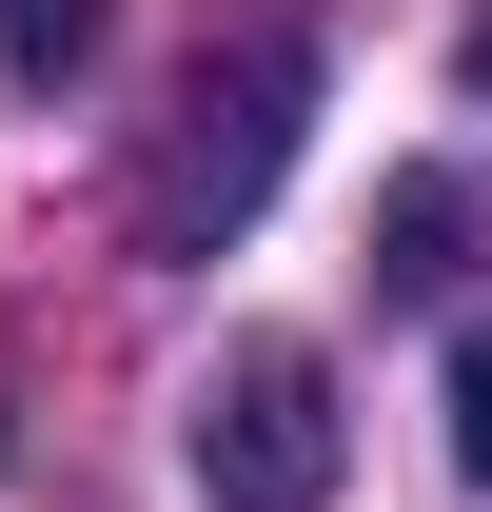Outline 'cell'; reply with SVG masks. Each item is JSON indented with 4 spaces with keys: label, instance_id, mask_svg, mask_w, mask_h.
Segmentation results:
<instances>
[{
    "label": "cell",
    "instance_id": "cell-1",
    "mask_svg": "<svg viewBox=\"0 0 492 512\" xmlns=\"http://www.w3.org/2000/svg\"><path fill=\"white\" fill-rule=\"evenodd\" d=\"M296 119H315V40H237V60H197L178 119L138 138V237H158V256H217L256 197H276Z\"/></svg>",
    "mask_w": 492,
    "mask_h": 512
},
{
    "label": "cell",
    "instance_id": "cell-2",
    "mask_svg": "<svg viewBox=\"0 0 492 512\" xmlns=\"http://www.w3.org/2000/svg\"><path fill=\"white\" fill-rule=\"evenodd\" d=\"M335 355H315V335H237V355H217V394H197V493L217 512H315L335 493Z\"/></svg>",
    "mask_w": 492,
    "mask_h": 512
},
{
    "label": "cell",
    "instance_id": "cell-3",
    "mask_svg": "<svg viewBox=\"0 0 492 512\" xmlns=\"http://www.w3.org/2000/svg\"><path fill=\"white\" fill-rule=\"evenodd\" d=\"M473 256H492V197L473 178H394L374 197V276H394V296H453Z\"/></svg>",
    "mask_w": 492,
    "mask_h": 512
},
{
    "label": "cell",
    "instance_id": "cell-4",
    "mask_svg": "<svg viewBox=\"0 0 492 512\" xmlns=\"http://www.w3.org/2000/svg\"><path fill=\"white\" fill-rule=\"evenodd\" d=\"M99 40H119V0H0V79H40V99H60Z\"/></svg>",
    "mask_w": 492,
    "mask_h": 512
},
{
    "label": "cell",
    "instance_id": "cell-5",
    "mask_svg": "<svg viewBox=\"0 0 492 512\" xmlns=\"http://www.w3.org/2000/svg\"><path fill=\"white\" fill-rule=\"evenodd\" d=\"M453 453H473V473H492V335H473V355H453Z\"/></svg>",
    "mask_w": 492,
    "mask_h": 512
},
{
    "label": "cell",
    "instance_id": "cell-6",
    "mask_svg": "<svg viewBox=\"0 0 492 512\" xmlns=\"http://www.w3.org/2000/svg\"><path fill=\"white\" fill-rule=\"evenodd\" d=\"M453 79H473V99H492V0H473V20H453Z\"/></svg>",
    "mask_w": 492,
    "mask_h": 512
},
{
    "label": "cell",
    "instance_id": "cell-7",
    "mask_svg": "<svg viewBox=\"0 0 492 512\" xmlns=\"http://www.w3.org/2000/svg\"><path fill=\"white\" fill-rule=\"evenodd\" d=\"M0 414H20V394H0Z\"/></svg>",
    "mask_w": 492,
    "mask_h": 512
}]
</instances>
